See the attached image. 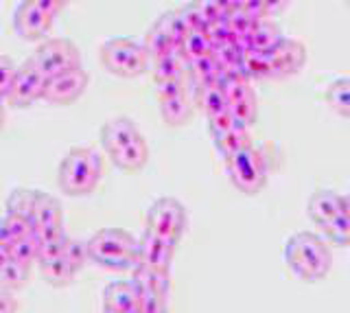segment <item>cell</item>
I'll return each instance as SVG.
<instances>
[{"label":"cell","instance_id":"obj_1","mask_svg":"<svg viewBox=\"0 0 350 313\" xmlns=\"http://www.w3.org/2000/svg\"><path fill=\"white\" fill-rule=\"evenodd\" d=\"M284 261L298 278L306 283H315L331 272L333 254L326 241L315 232H295L284 245Z\"/></svg>","mask_w":350,"mask_h":313},{"label":"cell","instance_id":"obj_2","mask_svg":"<svg viewBox=\"0 0 350 313\" xmlns=\"http://www.w3.org/2000/svg\"><path fill=\"white\" fill-rule=\"evenodd\" d=\"M103 176V158L92 147H72L62 158L57 185L70 198H85L94 193Z\"/></svg>","mask_w":350,"mask_h":313},{"label":"cell","instance_id":"obj_3","mask_svg":"<svg viewBox=\"0 0 350 313\" xmlns=\"http://www.w3.org/2000/svg\"><path fill=\"white\" fill-rule=\"evenodd\" d=\"M90 263L109 269V272H127L140 261L138 239L120 228H101L88 239Z\"/></svg>","mask_w":350,"mask_h":313},{"label":"cell","instance_id":"obj_4","mask_svg":"<svg viewBox=\"0 0 350 313\" xmlns=\"http://www.w3.org/2000/svg\"><path fill=\"white\" fill-rule=\"evenodd\" d=\"M98 59L107 72L123 79H136L151 66V57L145 46L129 38H112L98 49Z\"/></svg>","mask_w":350,"mask_h":313},{"label":"cell","instance_id":"obj_5","mask_svg":"<svg viewBox=\"0 0 350 313\" xmlns=\"http://www.w3.org/2000/svg\"><path fill=\"white\" fill-rule=\"evenodd\" d=\"M226 165L230 182L245 195H256L267 185V160L254 145L243 147L237 154L226 158Z\"/></svg>","mask_w":350,"mask_h":313},{"label":"cell","instance_id":"obj_6","mask_svg":"<svg viewBox=\"0 0 350 313\" xmlns=\"http://www.w3.org/2000/svg\"><path fill=\"white\" fill-rule=\"evenodd\" d=\"M31 62L46 79L57 77L62 72L81 68V51L68 38L44 40L31 55Z\"/></svg>","mask_w":350,"mask_h":313},{"label":"cell","instance_id":"obj_7","mask_svg":"<svg viewBox=\"0 0 350 313\" xmlns=\"http://www.w3.org/2000/svg\"><path fill=\"white\" fill-rule=\"evenodd\" d=\"M145 223L151 234H158L162 239L180 243V239L189 226V215L180 200L175 198H160L149 206Z\"/></svg>","mask_w":350,"mask_h":313},{"label":"cell","instance_id":"obj_8","mask_svg":"<svg viewBox=\"0 0 350 313\" xmlns=\"http://www.w3.org/2000/svg\"><path fill=\"white\" fill-rule=\"evenodd\" d=\"M262 57H265V79H287L304 68L306 49L298 40L282 38L271 51L262 53Z\"/></svg>","mask_w":350,"mask_h":313},{"label":"cell","instance_id":"obj_9","mask_svg":"<svg viewBox=\"0 0 350 313\" xmlns=\"http://www.w3.org/2000/svg\"><path fill=\"white\" fill-rule=\"evenodd\" d=\"M44 88H46V77L36 68V64L29 57L22 66H18L14 83H11L5 101L11 107H29L42 99Z\"/></svg>","mask_w":350,"mask_h":313},{"label":"cell","instance_id":"obj_10","mask_svg":"<svg viewBox=\"0 0 350 313\" xmlns=\"http://www.w3.org/2000/svg\"><path fill=\"white\" fill-rule=\"evenodd\" d=\"M85 88H88V72L81 66L46 79V88H44L42 99L53 105H70L85 92Z\"/></svg>","mask_w":350,"mask_h":313},{"label":"cell","instance_id":"obj_11","mask_svg":"<svg viewBox=\"0 0 350 313\" xmlns=\"http://www.w3.org/2000/svg\"><path fill=\"white\" fill-rule=\"evenodd\" d=\"M175 247H178V243L162 239V236L145 230L138 239V256H140L138 263L147 265L151 269H160V272H171Z\"/></svg>","mask_w":350,"mask_h":313},{"label":"cell","instance_id":"obj_12","mask_svg":"<svg viewBox=\"0 0 350 313\" xmlns=\"http://www.w3.org/2000/svg\"><path fill=\"white\" fill-rule=\"evenodd\" d=\"M53 27V18L46 16L29 0H22L14 14V29L22 40H42Z\"/></svg>","mask_w":350,"mask_h":313},{"label":"cell","instance_id":"obj_13","mask_svg":"<svg viewBox=\"0 0 350 313\" xmlns=\"http://www.w3.org/2000/svg\"><path fill=\"white\" fill-rule=\"evenodd\" d=\"M140 136V129L136 123L127 116H114L101 127V145L107 156L118 154L120 149H125Z\"/></svg>","mask_w":350,"mask_h":313},{"label":"cell","instance_id":"obj_14","mask_svg":"<svg viewBox=\"0 0 350 313\" xmlns=\"http://www.w3.org/2000/svg\"><path fill=\"white\" fill-rule=\"evenodd\" d=\"M64 228V213L57 198L49 193L36 191V204H33V230L49 232Z\"/></svg>","mask_w":350,"mask_h":313},{"label":"cell","instance_id":"obj_15","mask_svg":"<svg viewBox=\"0 0 350 313\" xmlns=\"http://www.w3.org/2000/svg\"><path fill=\"white\" fill-rule=\"evenodd\" d=\"M282 31L278 25H273L271 20H260V23L256 25V29L252 31V33L247 36H237V46L247 53V51H256V53H267L271 51L273 46L278 44V42L282 40Z\"/></svg>","mask_w":350,"mask_h":313},{"label":"cell","instance_id":"obj_16","mask_svg":"<svg viewBox=\"0 0 350 313\" xmlns=\"http://www.w3.org/2000/svg\"><path fill=\"white\" fill-rule=\"evenodd\" d=\"M103 309L118 313H138V291L131 280H116L103 289Z\"/></svg>","mask_w":350,"mask_h":313},{"label":"cell","instance_id":"obj_17","mask_svg":"<svg viewBox=\"0 0 350 313\" xmlns=\"http://www.w3.org/2000/svg\"><path fill=\"white\" fill-rule=\"evenodd\" d=\"M309 217L317 223L324 226L326 221H331L333 217H337L339 213L344 210V195H339L335 191H315L313 195L309 198Z\"/></svg>","mask_w":350,"mask_h":313},{"label":"cell","instance_id":"obj_18","mask_svg":"<svg viewBox=\"0 0 350 313\" xmlns=\"http://www.w3.org/2000/svg\"><path fill=\"white\" fill-rule=\"evenodd\" d=\"M131 283L136 291H153L164 298H169L171 291V272H160V269H151L147 265H136L131 269Z\"/></svg>","mask_w":350,"mask_h":313},{"label":"cell","instance_id":"obj_19","mask_svg":"<svg viewBox=\"0 0 350 313\" xmlns=\"http://www.w3.org/2000/svg\"><path fill=\"white\" fill-rule=\"evenodd\" d=\"M109 160L123 171H140L145 169V165L149 163V145H147V138L145 136H138L134 143L127 145L125 149H120L118 154L109 156Z\"/></svg>","mask_w":350,"mask_h":313},{"label":"cell","instance_id":"obj_20","mask_svg":"<svg viewBox=\"0 0 350 313\" xmlns=\"http://www.w3.org/2000/svg\"><path fill=\"white\" fill-rule=\"evenodd\" d=\"M160 116L169 127H182L193 116V101L186 96V92L171 96V99H164L160 101Z\"/></svg>","mask_w":350,"mask_h":313},{"label":"cell","instance_id":"obj_21","mask_svg":"<svg viewBox=\"0 0 350 313\" xmlns=\"http://www.w3.org/2000/svg\"><path fill=\"white\" fill-rule=\"evenodd\" d=\"M142 46H145V51L149 53L151 59L156 57H164V55H180V46L178 42H175L167 31H164V27L156 20V25H153L149 29V33L145 36V42H142Z\"/></svg>","mask_w":350,"mask_h":313},{"label":"cell","instance_id":"obj_22","mask_svg":"<svg viewBox=\"0 0 350 313\" xmlns=\"http://www.w3.org/2000/svg\"><path fill=\"white\" fill-rule=\"evenodd\" d=\"M40 272H42V278L53 287H68L77 276L75 267L66 261L64 256L40 261Z\"/></svg>","mask_w":350,"mask_h":313},{"label":"cell","instance_id":"obj_23","mask_svg":"<svg viewBox=\"0 0 350 313\" xmlns=\"http://www.w3.org/2000/svg\"><path fill=\"white\" fill-rule=\"evenodd\" d=\"M215 140V147L217 151L221 154L224 158H230L237 151H241L243 147H250L252 145V136H250V127L241 125V123H234L232 127L224 132L221 136L213 138Z\"/></svg>","mask_w":350,"mask_h":313},{"label":"cell","instance_id":"obj_24","mask_svg":"<svg viewBox=\"0 0 350 313\" xmlns=\"http://www.w3.org/2000/svg\"><path fill=\"white\" fill-rule=\"evenodd\" d=\"M151 77L156 83L160 81H171V79H184L186 72V62L180 55H164V57H156L151 59Z\"/></svg>","mask_w":350,"mask_h":313},{"label":"cell","instance_id":"obj_25","mask_svg":"<svg viewBox=\"0 0 350 313\" xmlns=\"http://www.w3.org/2000/svg\"><path fill=\"white\" fill-rule=\"evenodd\" d=\"M228 110L230 114L234 116V121L241 123V125H254L256 123V116H258V101H256V94L254 90H247L243 92L241 96H237V99L228 101Z\"/></svg>","mask_w":350,"mask_h":313},{"label":"cell","instance_id":"obj_26","mask_svg":"<svg viewBox=\"0 0 350 313\" xmlns=\"http://www.w3.org/2000/svg\"><path fill=\"white\" fill-rule=\"evenodd\" d=\"M328 107L344 118H350V77H339L326 88Z\"/></svg>","mask_w":350,"mask_h":313},{"label":"cell","instance_id":"obj_27","mask_svg":"<svg viewBox=\"0 0 350 313\" xmlns=\"http://www.w3.org/2000/svg\"><path fill=\"white\" fill-rule=\"evenodd\" d=\"M195 103L206 116H215L219 112L228 110V99L221 88L211 85V88H197L195 90Z\"/></svg>","mask_w":350,"mask_h":313},{"label":"cell","instance_id":"obj_28","mask_svg":"<svg viewBox=\"0 0 350 313\" xmlns=\"http://www.w3.org/2000/svg\"><path fill=\"white\" fill-rule=\"evenodd\" d=\"M38 241H40V261H46V258H55L64 254V245L68 241V234H66L64 228L59 230H49V232H36Z\"/></svg>","mask_w":350,"mask_h":313},{"label":"cell","instance_id":"obj_29","mask_svg":"<svg viewBox=\"0 0 350 313\" xmlns=\"http://www.w3.org/2000/svg\"><path fill=\"white\" fill-rule=\"evenodd\" d=\"M29 276H31V267L11 258V261H7L3 267H0V287L9 289V291L22 289L29 283Z\"/></svg>","mask_w":350,"mask_h":313},{"label":"cell","instance_id":"obj_30","mask_svg":"<svg viewBox=\"0 0 350 313\" xmlns=\"http://www.w3.org/2000/svg\"><path fill=\"white\" fill-rule=\"evenodd\" d=\"M9 254H11V258H14V261L27 265V267H31L33 263H38L40 241H38L36 232L25 236V239H16L14 243L9 245Z\"/></svg>","mask_w":350,"mask_h":313},{"label":"cell","instance_id":"obj_31","mask_svg":"<svg viewBox=\"0 0 350 313\" xmlns=\"http://www.w3.org/2000/svg\"><path fill=\"white\" fill-rule=\"evenodd\" d=\"M211 53H213V44H211V40L206 38V33L193 31V33H189L182 42L180 57L184 62H193V59H200L204 55H211Z\"/></svg>","mask_w":350,"mask_h":313},{"label":"cell","instance_id":"obj_32","mask_svg":"<svg viewBox=\"0 0 350 313\" xmlns=\"http://www.w3.org/2000/svg\"><path fill=\"white\" fill-rule=\"evenodd\" d=\"M33 204H36V191L31 189H14L7 198V213L20 215L33 221Z\"/></svg>","mask_w":350,"mask_h":313},{"label":"cell","instance_id":"obj_33","mask_svg":"<svg viewBox=\"0 0 350 313\" xmlns=\"http://www.w3.org/2000/svg\"><path fill=\"white\" fill-rule=\"evenodd\" d=\"M322 228H324V234L333 243H337V245H350V217L344 210L339 213L337 217H333L331 221H326Z\"/></svg>","mask_w":350,"mask_h":313},{"label":"cell","instance_id":"obj_34","mask_svg":"<svg viewBox=\"0 0 350 313\" xmlns=\"http://www.w3.org/2000/svg\"><path fill=\"white\" fill-rule=\"evenodd\" d=\"M62 256L75 267V272H81V269L88 263H90V254H88V241L72 239V236H68V241H66V245H64V254Z\"/></svg>","mask_w":350,"mask_h":313},{"label":"cell","instance_id":"obj_35","mask_svg":"<svg viewBox=\"0 0 350 313\" xmlns=\"http://www.w3.org/2000/svg\"><path fill=\"white\" fill-rule=\"evenodd\" d=\"M158 23L164 27V31L178 42V46L182 49V42H184V38L189 36V29H186V25L182 23V18H180V14H178V9L175 12H167V14H162L160 18H158Z\"/></svg>","mask_w":350,"mask_h":313},{"label":"cell","instance_id":"obj_36","mask_svg":"<svg viewBox=\"0 0 350 313\" xmlns=\"http://www.w3.org/2000/svg\"><path fill=\"white\" fill-rule=\"evenodd\" d=\"M178 14L182 18V23L186 25V29H189V33H193V31H200V33H206V29H208V23H206V18L200 14V9L195 7V3L191 0L189 5H184L178 9Z\"/></svg>","mask_w":350,"mask_h":313},{"label":"cell","instance_id":"obj_37","mask_svg":"<svg viewBox=\"0 0 350 313\" xmlns=\"http://www.w3.org/2000/svg\"><path fill=\"white\" fill-rule=\"evenodd\" d=\"M226 20H228V25H230V29H232V33H234V36H247V33H252V31L256 29V25L260 23L258 18H252V16H247L245 12H241V9H237V12H232L230 16H226Z\"/></svg>","mask_w":350,"mask_h":313},{"label":"cell","instance_id":"obj_38","mask_svg":"<svg viewBox=\"0 0 350 313\" xmlns=\"http://www.w3.org/2000/svg\"><path fill=\"white\" fill-rule=\"evenodd\" d=\"M167 300L153 291H138V313H169Z\"/></svg>","mask_w":350,"mask_h":313},{"label":"cell","instance_id":"obj_39","mask_svg":"<svg viewBox=\"0 0 350 313\" xmlns=\"http://www.w3.org/2000/svg\"><path fill=\"white\" fill-rule=\"evenodd\" d=\"M3 219H5V223H7L9 234L14 236V241H16V239H25V236H29V234L36 232V230H33V221L27 219V217H20V215L7 213Z\"/></svg>","mask_w":350,"mask_h":313},{"label":"cell","instance_id":"obj_40","mask_svg":"<svg viewBox=\"0 0 350 313\" xmlns=\"http://www.w3.org/2000/svg\"><path fill=\"white\" fill-rule=\"evenodd\" d=\"M206 38L211 40L213 49H215V46H221V44H228V42H234V40H237V36L232 33V29H230V25H228V20H226V18L208 27V29H206Z\"/></svg>","mask_w":350,"mask_h":313},{"label":"cell","instance_id":"obj_41","mask_svg":"<svg viewBox=\"0 0 350 313\" xmlns=\"http://www.w3.org/2000/svg\"><path fill=\"white\" fill-rule=\"evenodd\" d=\"M16 70L18 66L14 64V59L7 55H0V96H3V99H7V92L11 88V83H14Z\"/></svg>","mask_w":350,"mask_h":313},{"label":"cell","instance_id":"obj_42","mask_svg":"<svg viewBox=\"0 0 350 313\" xmlns=\"http://www.w3.org/2000/svg\"><path fill=\"white\" fill-rule=\"evenodd\" d=\"M237 121H234V116L230 114V110H224V112H219L215 116H208V129H211V136L217 138V136H221L224 132H228L230 127H232Z\"/></svg>","mask_w":350,"mask_h":313},{"label":"cell","instance_id":"obj_43","mask_svg":"<svg viewBox=\"0 0 350 313\" xmlns=\"http://www.w3.org/2000/svg\"><path fill=\"white\" fill-rule=\"evenodd\" d=\"M184 92H186L184 79H171V81H160V83H156V96H158V101L171 99V96H178V94H184Z\"/></svg>","mask_w":350,"mask_h":313},{"label":"cell","instance_id":"obj_44","mask_svg":"<svg viewBox=\"0 0 350 313\" xmlns=\"http://www.w3.org/2000/svg\"><path fill=\"white\" fill-rule=\"evenodd\" d=\"M193 3H195V7H197V9H200V14L206 18L208 27L226 18V14H224L221 9H219L215 3H213V0H193Z\"/></svg>","mask_w":350,"mask_h":313},{"label":"cell","instance_id":"obj_45","mask_svg":"<svg viewBox=\"0 0 350 313\" xmlns=\"http://www.w3.org/2000/svg\"><path fill=\"white\" fill-rule=\"evenodd\" d=\"M29 3H33L38 9H42V12L46 16H51L53 20L57 18L62 14V9L66 7L62 0H29Z\"/></svg>","mask_w":350,"mask_h":313},{"label":"cell","instance_id":"obj_46","mask_svg":"<svg viewBox=\"0 0 350 313\" xmlns=\"http://www.w3.org/2000/svg\"><path fill=\"white\" fill-rule=\"evenodd\" d=\"M241 12H245L252 18L265 20V7H262V0H241L239 3Z\"/></svg>","mask_w":350,"mask_h":313},{"label":"cell","instance_id":"obj_47","mask_svg":"<svg viewBox=\"0 0 350 313\" xmlns=\"http://www.w3.org/2000/svg\"><path fill=\"white\" fill-rule=\"evenodd\" d=\"M0 313H18V300L14 291L0 287Z\"/></svg>","mask_w":350,"mask_h":313},{"label":"cell","instance_id":"obj_48","mask_svg":"<svg viewBox=\"0 0 350 313\" xmlns=\"http://www.w3.org/2000/svg\"><path fill=\"white\" fill-rule=\"evenodd\" d=\"M289 5H291V0H262V7H265V18L280 16Z\"/></svg>","mask_w":350,"mask_h":313},{"label":"cell","instance_id":"obj_49","mask_svg":"<svg viewBox=\"0 0 350 313\" xmlns=\"http://www.w3.org/2000/svg\"><path fill=\"white\" fill-rule=\"evenodd\" d=\"M213 3H215L219 9H221V12H224L226 16H230V14L237 12V9H239V3H241V0H213Z\"/></svg>","mask_w":350,"mask_h":313},{"label":"cell","instance_id":"obj_50","mask_svg":"<svg viewBox=\"0 0 350 313\" xmlns=\"http://www.w3.org/2000/svg\"><path fill=\"white\" fill-rule=\"evenodd\" d=\"M11 243H14V236L9 234V230H7V223H5V219L0 217V247H9Z\"/></svg>","mask_w":350,"mask_h":313},{"label":"cell","instance_id":"obj_51","mask_svg":"<svg viewBox=\"0 0 350 313\" xmlns=\"http://www.w3.org/2000/svg\"><path fill=\"white\" fill-rule=\"evenodd\" d=\"M7 261H11V254H9V247H0V267H3Z\"/></svg>","mask_w":350,"mask_h":313},{"label":"cell","instance_id":"obj_52","mask_svg":"<svg viewBox=\"0 0 350 313\" xmlns=\"http://www.w3.org/2000/svg\"><path fill=\"white\" fill-rule=\"evenodd\" d=\"M344 213L350 217V193H348V195H344Z\"/></svg>","mask_w":350,"mask_h":313},{"label":"cell","instance_id":"obj_53","mask_svg":"<svg viewBox=\"0 0 350 313\" xmlns=\"http://www.w3.org/2000/svg\"><path fill=\"white\" fill-rule=\"evenodd\" d=\"M3 127H5V107L0 105V129H3Z\"/></svg>","mask_w":350,"mask_h":313},{"label":"cell","instance_id":"obj_54","mask_svg":"<svg viewBox=\"0 0 350 313\" xmlns=\"http://www.w3.org/2000/svg\"><path fill=\"white\" fill-rule=\"evenodd\" d=\"M103 313H118V311H107V309H103Z\"/></svg>","mask_w":350,"mask_h":313},{"label":"cell","instance_id":"obj_55","mask_svg":"<svg viewBox=\"0 0 350 313\" xmlns=\"http://www.w3.org/2000/svg\"><path fill=\"white\" fill-rule=\"evenodd\" d=\"M0 105H5V99H3V96H0Z\"/></svg>","mask_w":350,"mask_h":313},{"label":"cell","instance_id":"obj_56","mask_svg":"<svg viewBox=\"0 0 350 313\" xmlns=\"http://www.w3.org/2000/svg\"><path fill=\"white\" fill-rule=\"evenodd\" d=\"M62 3H64V5H68V3H70V0H62Z\"/></svg>","mask_w":350,"mask_h":313},{"label":"cell","instance_id":"obj_57","mask_svg":"<svg viewBox=\"0 0 350 313\" xmlns=\"http://www.w3.org/2000/svg\"><path fill=\"white\" fill-rule=\"evenodd\" d=\"M346 5H348V7H350V0H346Z\"/></svg>","mask_w":350,"mask_h":313}]
</instances>
